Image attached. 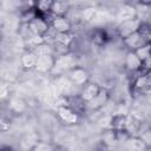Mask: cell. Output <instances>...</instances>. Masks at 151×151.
Returning <instances> with one entry per match:
<instances>
[{"instance_id": "obj_29", "label": "cell", "mask_w": 151, "mask_h": 151, "mask_svg": "<svg viewBox=\"0 0 151 151\" xmlns=\"http://www.w3.org/2000/svg\"><path fill=\"white\" fill-rule=\"evenodd\" d=\"M147 151H151V147H149V149H147Z\"/></svg>"}, {"instance_id": "obj_15", "label": "cell", "mask_w": 151, "mask_h": 151, "mask_svg": "<svg viewBox=\"0 0 151 151\" xmlns=\"http://www.w3.org/2000/svg\"><path fill=\"white\" fill-rule=\"evenodd\" d=\"M123 147L125 151H147V146L138 136H130L124 142Z\"/></svg>"}, {"instance_id": "obj_4", "label": "cell", "mask_w": 151, "mask_h": 151, "mask_svg": "<svg viewBox=\"0 0 151 151\" xmlns=\"http://www.w3.org/2000/svg\"><path fill=\"white\" fill-rule=\"evenodd\" d=\"M140 25H142V21L138 18H134V19L126 20V21H123L120 24H117L116 25V32H117L118 38L122 40V39H125L126 37L138 32L139 28H140Z\"/></svg>"}, {"instance_id": "obj_28", "label": "cell", "mask_w": 151, "mask_h": 151, "mask_svg": "<svg viewBox=\"0 0 151 151\" xmlns=\"http://www.w3.org/2000/svg\"><path fill=\"white\" fill-rule=\"evenodd\" d=\"M53 151H61V149H60V147H59V146H57V147H55V149H54V150H53Z\"/></svg>"}, {"instance_id": "obj_24", "label": "cell", "mask_w": 151, "mask_h": 151, "mask_svg": "<svg viewBox=\"0 0 151 151\" xmlns=\"http://www.w3.org/2000/svg\"><path fill=\"white\" fill-rule=\"evenodd\" d=\"M138 32L142 34V37L144 38V40L147 44L151 42V24H149V22H142L140 28H139Z\"/></svg>"}, {"instance_id": "obj_26", "label": "cell", "mask_w": 151, "mask_h": 151, "mask_svg": "<svg viewBox=\"0 0 151 151\" xmlns=\"http://www.w3.org/2000/svg\"><path fill=\"white\" fill-rule=\"evenodd\" d=\"M11 97V84L9 83H2L1 85V99H8Z\"/></svg>"}, {"instance_id": "obj_16", "label": "cell", "mask_w": 151, "mask_h": 151, "mask_svg": "<svg viewBox=\"0 0 151 151\" xmlns=\"http://www.w3.org/2000/svg\"><path fill=\"white\" fill-rule=\"evenodd\" d=\"M40 140L38 132H29L22 136V138L19 142V146L25 151H31L34 145Z\"/></svg>"}, {"instance_id": "obj_10", "label": "cell", "mask_w": 151, "mask_h": 151, "mask_svg": "<svg viewBox=\"0 0 151 151\" xmlns=\"http://www.w3.org/2000/svg\"><path fill=\"white\" fill-rule=\"evenodd\" d=\"M50 26L57 32V33H68L72 32L73 25L67 17H54L52 15Z\"/></svg>"}, {"instance_id": "obj_19", "label": "cell", "mask_w": 151, "mask_h": 151, "mask_svg": "<svg viewBox=\"0 0 151 151\" xmlns=\"http://www.w3.org/2000/svg\"><path fill=\"white\" fill-rule=\"evenodd\" d=\"M74 40H76V35H74L73 32H68V33H57L55 37H54L53 44L63 45V46H66V47H72Z\"/></svg>"}, {"instance_id": "obj_6", "label": "cell", "mask_w": 151, "mask_h": 151, "mask_svg": "<svg viewBox=\"0 0 151 151\" xmlns=\"http://www.w3.org/2000/svg\"><path fill=\"white\" fill-rule=\"evenodd\" d=\"M57 118L65 125H76L79 123L81 116L77 113L74 110H72L70 106H60L57 107Z\"/></svg>"}, {"instance_id": "obj_7", "label": "cell", "mask_w": 151, "mask_h": 151, "mask_svg": "<svg viewBox=\"0 0 151 151\" xmlns=\"http://www.w3.org/2000/svg\"><path fill=\"white\" fill-rule=\"evenodd\" d=\"M54 63H55V55L54 54L40 55V57H38L34 71L39 74H50L54 67Z\"/></svg>"}, {"instance_id": "obj_14", "label": "cell", "mask_w": 151, "mask_h": 151, "mask_svg": "<svg viewBox=\"0 0 151 151\" xmlns=\"http://www.w3.org/2000/svg\"><path fill=\"white\" fill-rule=\"evenodd\" d=\"M20 66L25 70V71H34L37 60H38V55L33 52V51H24L20 54Z\"/></svg>"}, {"instance_id": "obj_17", "label": "cell", "mask_w": 151, "mask_h": 151, "mask_svg": "<svg viewBox=\"0 0 151 151\" xmlns=\"http://www.w3.org/2000/svg\"><path fill=\"white\" fill-rule=\"evenodd\" d=\"M97 9L94 6L91 5H84L83 7L79 8V18L81 24H91L92 20L94 19V15L97 13Z\"/></svg>"}, {"instance_id": "obj_23", "label": "cell", "mask_w": 151, "mask_h": 151, "mask_svg": "<svg viewBox=\"0 0 151 151\" xmlns=\"http://www.w3.org/2000/svg\"><path fill=\"white\" fill-rule=\"evenodd\" d=\"M33 52H34L38 57H40V55H47V54H54L53 46H52L51 44H47V42H44L42 45L38 46Z\"/></svg>"}, {"instance_id": "obj_22", "label": "cell", "mask_w": 151, "mask_h": 151, "mask_svg": "<svg viewBox=\"0 0 151 151\" xmlns=\"http://www.w3.org/2000/svg\"><path fill=\"white\" fill-rule=\"evenodd\" d=\"M58 145L47 139H40L31 151H53Z\"/></svg>"}, {"instance_id": "obj_27", "label": "cell", "mask_w": 151, "mask_h": 151, "mask_svg": "<svg viewBox=\"0 0 151 151\" xmlns=\"http://www.w3.org/2000/svg\"><path fill=\"white\" fill-rule=\"evenodd\" d=\"M151 71V57H149L147 59L142 61V68H140V73L142 74H147Z\"/></svg>"}, {"instance_id": "obj_12", "label": "cell", "mask_w": 151, "mask_h": 151, "mask_svg": "<svg viewBox=\"0 0 151 151\" xmlns=\"http://www.w3.org/2000/svg\"><path fill=\"white\" fill-rule=\"evenodd\" d=\"M28 27L33 34L38 35H45L50 29V22L44 17H35L31 22H28Z\"/></svg>"}, {"instance_id": "obj_9", "label": "cell", "mask_w": 151, "mask_h": 151, "mask_svg": "<svg viewBox=\"0 0 151 151\" xmlns=\"http://www.w3.org/2000/svg\"><path fill=\"white\" fill-rule=\"evenodd\" d=\"M7 109L12 114H22L28 109V103L18 96H11L7 99Z\"/></svg>"}, {"instance_id": "obj_30", "label": "cell", "mask_w": 151, "mask_h": 151, "mask_svg": "<svg viewBox=\"0 0 151 151\" xmlns=\"http://www.w3.org/2000/svg\"><path fill=\"white\" fill-rule=\"evenodd\" d=\"M83 151H88V150H83Z\"/></svg>"}, {"instance_id": "obj_21", "label": "cell", "mask_w": 151, "mask_h": 151, "mask_svg": "<svg viewBox=\"0 0 151 151\" xmlns=\"http://www.w3.org/2000/svg\"><path fill=\"white\" fill-rule=\"evenodd\" d=\"M101 143L105 146H113L114 144L118 143V137H117V132L113 131L112 129L109 130H104L101 133Z\"/></svg>"}, {"instance_id": "obj_2", "label": "cell", "mask_w": 151, "mask_h": 151, "mask_svg": "<svg viewBox=\"0 0 151 151\" xmlns=\"http://www.w3.org/2000/svg\"><path fill=\"white\" fill-rule=\"evenodd\" d=\"M111 99V93L107 88L101 87V90L99 91V93L88 103L85 104V110L86 113H92V112H98L101 109H104L109 101Z\"/></svg>"}, {"instance_id": "obj_25", "label": "cell", "mask_w": 151, "mask_h": 151, "mask_svg": "<svg viewBox=\"0 0 151 151\" xmlns=\"http://www.w3.org/2000/svg\"><path fill=\"white\" fill-rule=\"evenodd\" d=\"M136 54L139 57V59L143 61L145 59H147L149 57H151V42L150 44H145L144 46H142L140 48H138L136 51Z\"/></svg>"}, {"instance_id": "obj_11", "label": "cell", "mask_w": 151, "mask_h": 151, "mask_svg": "<svg viewBox=\"0 0 151 151\" xmlns=\"http://www.w3.org/2000/svg\"><path fill=\"white\" fill-rule=\"evenodd\" d=\"M122 44L124 45L126 51L136 52L138 48H140L142 46H144L147 42L144 40V38L142 37V34L139 32H136V33L126 37L125 39H122Z\"/></svg>"}, {"instance_id": "obj_1", "label": "cell", "mask_w": 151, "mask_h": 151, "mask_svg": "<svg viewBox=\"0 0 151 151\" xmlns=\"http://www.w3.org/2000/svg\"><path fill=\"white\" fill-rule=\"evenodd\" d=\"M76 66H78L77 65V57L74 55L73 52L64 54V55H58V57H55L54 67H53V70L50 74L54 76V77L57 74V77H58V76H61L65 72L68 73Z\"/></svg>"}, {"instance_id": "obj_5", "label": "cell", "mask_w": 151, "mask_h": 151, "mask_svg": "<svg viewBox=\"0 0 151 151\" xmlns=\"http://www.w3.org/2000/svg\"><path fill=\"white\" fill-rule=\"evenodd\" d=\"M137 18V8L134 6V4H123L120 5L116 13L113 14V19L116 21V25L117 24H120L123 21H126V20H131V19H134Z\"/></svg>"}, {"instance_id": "obj_8", "label": "cell", "mask_w": 151, "mask_h": 151, "mask_svg": "<svg viewBox=\"0 0 151 151\" xmlns=\"http://www.w3.org/2000/svg\"><path fill=\"white\" fill-rule=\"evenodd\" d=\"M124 68L131 73V74H136L138 72H140L142 68V60L139 59V57L136 54V52L132 51H126L125 57H124Z\"/></svg>"}, {"instance_id": "obj_20", "label": "cell", "mask_w": 151, "mask_h": 151, "mask_svg": "<svg viewBox=\"0 0 151 151\" xmlns=\"http://www.w3.org/2000/svg\"><path fill=\"white\" fill-rule=\"evenodd\" d=\"M24 41V47L25 51H34L38 46L42 45L45 42V38L42 35H38V34H32L29 38L22 40Z\"/></svg>"}, {"instance_id": "obj_18", "label": "cell", "mask_w": 151, "mask_h": 151, "mask_svg": "<svg viewBox=\"0 0 151 151\" xmlns=\"http://www.w3.org/2000/svg\"><path fill=\"white\" fill-rule=\"evenodd\" d=\"M72 5L67 1H53L51 14L54 17H66Z\"/></svg>"}, {"instance_id": "obj_13", "label": "cell", "mask_w": 151, "mask_h": 151, "mask_svg": "<svg viewBox=\"0 0 151 151\" xmlns=\"http://www.w3.org/2000/svg\"><path fill=\"white\" fill-rule=\"evenodd\" d=\"M100 90H101V86L99 84L93 83V81H90V83H87L85 86H83L80 88V91H79L78 94L83 99V101L88 103V101H91L99 93Z\"/></svg>"}, {"instance_id": "obj_3", "label": "cell", "mask_w": 151, "mask_h": 151, "mask_svg": "<svg viewBox=\"0 0 151 151\" xmlns=\"http://www.w3.org/2000/svg\"><path fill=\"white\" fill-rule=\"evenodd\" d=\"M67 79L73 86H78L81 88L87 83H90V72L85 67L78 65L67 73Z\"/></svg>"}]
</instances>
